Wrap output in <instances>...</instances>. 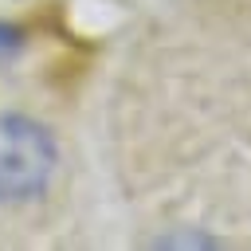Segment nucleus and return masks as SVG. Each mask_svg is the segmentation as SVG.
Returning a JSON list of instances; mask_svg holds the SVG:
<instances>
[{
	"mask_svg": "<svg viewBox=\"0 0 251 251\" xmlns=\"http://www.w3.org/2000/svg\"><path fill=\"white\" fill-rule=\"evenodd\" d=\"M59 169L55 133L27 114H0V204L39 200Z\"/></svg>",
	"mask_w": 251,
	"mask_h": 251,
	"instance_id": "f257e3e1",
	"label": "nucleus"
},
{
	"mask_svg": "<svg viewBox=\"0 0 251 251\" xmlns=\"http://www.w3.org/2000/svg\"><path fill=\"white\" fill-rule=\"evenodd\" d=\"M20 47H24V27H16V24H4V20H0V59L16 55Z\"/></svg>",
	"mask_w": 251,
	"mask_h": 251,
	"instance_id": "f03ea898",
	"label": "nucleus"
}]
</instances>
